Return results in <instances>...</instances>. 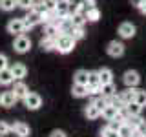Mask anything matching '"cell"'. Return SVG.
<instances>
[{
	"label": "cell",
	"instance_id": "1",
	"mask_svg": "<svg viewBox=\"0 0 146 137\" xmlns=\"http://www.w3.org/2000/svg\"><path fill=\"white\" fill-rule=\"evenodd\" d=\"M75 42L77 40L73 39L71 35H58L57 37V44H55V49H57L58 53H62V55H68V53L73 51Z\"/></svg>",
	"mask_w": 146,
	"mask_h": 137
},
{
	"label": "cell",
	"instance_id": "2",
	"mask_svg": "<svg viewBox=\"0 0 146 137\" xmlns=\"http://www.w3.org/2000/svg\"><path fill=\"white\" fill-rule=\"evenodd\" d=\"M40 22H44V15L38 13L36 9H29V13L24 17V24H26V29H31V27L38 26Z\"/></svg>",
	"mask_w": 146,
	"mask_h": 137
},
{
	"label": "cell",
	"instance_id": "3",
	"mask_svg": "<svg viewBox=\"0 0 146 137\" xmlns=\"http://www.w3.org/2000/svg\"><path fill=\"white\" fill-rule=\"evenodd\" d=\"M13 49L17 53H27L31 49V40L22 33V35H17L15 37V42H13Z\"/></svg>",
	"mask_w": 146,
	"mask_h": 137
},
{
	"label": "cell",
	"instance_id": "4",
	"mask_svg": "<svg viewBox=\"0 0 146 137\" xmlns=\"http://www.w3.org/2000/svg\"><path fill=\"white\" fill-rule=\"evenodd\" d=\"M22 100H24V106L27 110H31V112H35V110H38L42 106V97H40L38 93H33V91H29Z\"/></svg>",
	"mask_w": 146,
	"mask_h": 137
},
{
	"label": "cell",
	"instance_id": "5",
	"mask_svg": "<svg viewBox=\"0 0 146 137\" xmlns=\"http://www.w3.org/2000/svg\"><path fill=\"white\" fill-rule=\"evenodd\" d=\"M7 33L11 35H22L26 33V24H24V18H11L7 22Z\"/></svg>",
	"mask_w": 146,
	"mask_h": 137
},
{
	"label": "cell",
	"instance_id": "6",
	"mask_svg": "<svg viewBox=\"0 0 146 137\" xmlns=\"http://www.w3.org/2000/svg\"><path fill=\"white\" fill-rule=\"evenodd\" d=\"M106 51H108L110 57H113V59L122 57V55H124V44L119 42V40H111V42L106 46Z\"/></svg>",
	"mask_w": 146,
	"mask_h": 137
},
{
	"label": "cell",
	"instance_id": "7",
	"mask_svg": "<svg viewBox=\"0 0 146 137\" xmlns=\"http://www.w3.org/2000/svg\"><path fill=\"white\" fill-rule=\"evenodd\" d=\"M122 82H124L128 88H135V86L141 82V75L135 70H128L124 75H122Z\"/></svg>",
	"mask_w": 146,
	"mask_h": 137
},
{
	"label": "cell",
	"instance_id": "8",
	"mask_svg": "<svg viewBox=\"0 0 146 137\" xmlns=\"http://www.w3.org/2000/svg\"><path fill=\"white\" fill-rule=\"evenodd\" d=\"M119 35H121L122 39H133L135 37V26L131 24V22H122V24L119 26Z\"/></svg>",
	"mask_w": 146,
	"mask_h": 137
},
{
	"label": "cell",
	"instance_id": "9",
	"mask_svg": "<svg viewBox=\"0 0 146 137\" xmlns=\"http://www.w3.org/2000/svg\"><path fill=\"white\" fill-rule=\"evenodd\" d=\"M11 132L15 134L17 137H27L29 135V126L26 124V122H22V121H18V122H15V124L11 126Z\"/></svg>",
	"mask_w": 146,
	"mask_h": 137
},
{
	"label": "cell",
	"instance_id": "10",
	"mask_svg": "<svg viewBox=\"0 0 146 137\" xmlns=\"http://www.w3.org/2000/svg\"><path fill=\"white\" fill-rule=\"evenodd\" d=\"M9 70H11L13 77H15V79H18V80H22V79L27 75V68H26L22 62H15L11 68H9Z\"/></svg>",
	"mask_w": 146,
	"mask_h": 137
},
{
	"label": "cell",
	"instance_id": "11",
	"mask_svg": "<svg viewBox=\"0 0 146 137\" xmlns=\"http://www.w3.org/2000/svg\"><path fill=\"white\" fill-rule=\"evenodd\" d=\"M55 13H57L60 18L70 15V2L68 0H57V7H55Z\"/></svg>",
	"mask_w": 146,
	"mask_h": 137
},
{
	"label": "cell",
	"instance_id": "12",
	"mask_svg": "<svg viewBox=\"0 0 146 137\" xmlns=\"http://www.w3.org/2000/svg\"><path fill=\"white\" fill-rule=\"evenodd\" d=\"M15 102H17V95H15V91H4L2 93V106L4 108H11V106H15Z\"/></svg>",
	"mask_w": 146,
	"mask_h": 137
},
{
	"label": "cell",
	"instance_id": "13",
	"mask_svg": "<svg viewBox=\"0 0 146 137\" xmlns=\"http://www.w3.org/2000/svg\"><path fill=\"white\" fill-rule=\"evenodd\" d=\"M15 82V77H13V73L9 68H4V70H0V84L2 86H9Z\"/></svg>",
	"mask_w": 146,
	"mask_h": 137
},
{
	"label": "cell",
	"instance_id": "14",
	"mask_svg": "<svg viewBox=\"0 0 146 137\" xmlns=\"http://www.w3.org/2000/svg\"><path fill=\"white\" fill-rule=\"evenodd\" d=\"M13 91H15L17 99H24L26 95L29 93V88H27L22 80H18V82H15V86H13Z\"/></svg>",
	"mask_w": 146,
	"mask_h": 137
},
{
	"label": "cell",
	"instance_id": "15",
	"mask_svg": "<svg viewBox=\"0 0 146 137\" xmlns=\"http://www.w3.org/2000/svg\"><path fill=\"white\" fill-rule=\"evenodd\" d=\"M60 35V29H58V26L55 24V22H48L44 27V37H51V39H57V37Z\"/></svg>",
	"mask_w": 146,
	"mask_h": 137
},
{
	"label": "cell",
	"instance_id": "16",
	"mask_svg": "<svg viewBox=\"0 0 146 137\" xmlns=\"http://www.w3.org/2000/svg\"><path fill=\"white\" fill-rule=\"evenodd\" d=\"M99 79H100V84L113 82V71L110 70V68H100L99 70Z\"/></svg>",
	"mask_w": 146,
	"mask_h": 137
},
{
	"label": "cell",
	"instance_id": "17",
	"mask_svg": "<svg viewBox=\"0 0 146 137\" xmlns=\"http://www.w3.org/2000/svg\"><path fill=\"white\" fill-rule=\"evenodd\" d=\"M70 18H71V22H73V26L75 27H84V24L88 22V18H86V15L84 13H71L70 15Z\"/></svg>",
	"mask_w": 146,
	"mask_h": 137
},
{
	"label": "cell",
	"instance_id": "18",
	"mask_svg": "<svg viewBox=\"0 0 146 137\" xmlns=\"http://www.w3.org/2000/svg\"><path fill=\"white\" fill-rule=\"evenodd\" d=\"M84 115H86V119H90V121H93V119H97V117H100V110L95 106L93 102L91 104H88V106L84 108Z\"/></svg>",
	"mask_w": 146,
	"mask_h": 137
},
{
	"label": "cell",
	"instance_id": "19",
	"mask_svg": "<svg viewBox=\"0 0 146 137\" xmlns=\"http://www.w3.org/2000/svg\"><path fill=\"white\" fill-rule=\"evenodd\" d=\"M71 93L73 97H86L88 95V86L86 84H77V82H73V88H71Z\"/></svg>",
	"mask_w": 146,
	"mask_h": 137
},
{
	"label": "cell",
	"instance_id": "20",
	"mask_svg": "<svg viewBox=\"0 0 146 137\" xmlns=\"http://www.w3.org/2000/svg\"><path fill=\"white\" fill-rule=\"evenodd\" d=\"M88 77H90V71L77 70L75 75H73V82H77V84H88Z\"/></svg>",
	"mask_w": 146,
	"mask_h": 137
},
{
	"label": "cell",
	"instance_id": "21",
	"mask_svg": "<svg viewBox=\"0 0 146 137\" xmlns=\"http://www.w3.org/2000/svg\"><path fill=\"white\" fill-rule=\"evenodd\" d=\"M117 112H119V110H117L115 106H111V104H106V106L102 108V112H100V115L106 119V121H111V119H115Z\"/></svg>",
	"mask_w": 146,
	"mask_h": 137
},
{
	"label": "cell",
	"instance_id": "22",
	"mask_svg": "<svg viewBox=\"0 0 146 137\" xmlns=\"http://www.w3.org/2000/svg\"><path fill=\"white\" fill-rule=\"evenodd\" d=\"M55 44H57V39H51V37H44V39L40 40V48H42V51H53Z\"/></svg>",
	"mask_w": 146,
	"mask_h": 137
},
{
	"label": "cell",
	"instance_id": "23",
	"mask_svg": "<svg viewBox=\"0 0 146 137\" xmlns=\"http://www.w3.org/2000/svg\"><path fill=\"white\" fill-rule=\"evenodd\" d=\"M135 88H128V90H124V91H121L119 93V97L122 99V102L124 104H128V102H131V100H135Z\"/></svg>",
	"mask_w": 146,
	"mask_h": 137
},
{
	"label": "cell",
	"instance_id": "24",
	"mask_svg": "<svg viewBox=\"0 0 146 137\" xmlns=\"http://www.w3.org/2000/svg\"><path fill=\"white\" fill-rule=\"evenodd\" d=\"M100 95L102 97H111V95H115V86H113V82H108V84H100Z\"/></svg>",
	"mask_w": 146,
	"mask_h": 137
},
{
	"label": "cell",
	"instance_id": "25",
	"mask_svg": "<svg viewBox=\"0 0 146 137\" xmlns=\"http://www.w3.org/2000/svg\"><path fill=\"white\" fill-rule=\"evenodd\" d=\"M126 112H128V115H141L143 106H141V104H137L135 100H131V102L126 104Z\"/></svg>",
	"mask_w": 146,
	"mask_h": 137
},
{
	"label": "cell",
	"instance_id": "26",
	"mask_svg": "<svg viewBox=\"0 0 146 137\" xmlns=\"http://www.w3.org/2000/svg\"><path fill=\"white\" fill-rule=\"evenodd\" d=\"M117 132H119V135H121V137H131V134H133V128L128 124V122H122L121 128H119Z\"/></svg>",
	"mask_w": 146,
	"mask_h": 137
},
{
	"label": "cell",
	"instance_id": "27",
	"mask_svg": "<svg viewBox=\"0 0 146 137\" xmlns=\"http://www.w3.org/2000/svg\"><path fill=\"white\" fill-rule=\"evenodd\" d=\"M86 18H88L90 22H97L99 18H100V11L93 6L91 9H88V13H86Z\"/></svg>",
	"mask_w": 146,
	"mask_h": 137
},
{
	"label": "cell",
	"instance_id": "28",
	"mask_svg": "<svg viewBox=\"0 0 146 137\" xmlns=\"http://www.w3.org/2000/svg\"><path fill=\"white\" fill-rule=\"evenodd\" d=\"M93 6H95V0H82L77 11H79V13H84V15H86V13H88V9H91Z\"/></svg>",
	"mask_w": 146,
	"mask_h": 137
},
{
	"label": "cell",
	"instance_id": "29",
	"mask_svg": "<svg viewBox=\"0 0 146 137\" xmlns=\"http://www.w3.org/2000/svg\"><path fill=\"white\" fill-rule=\"evenodd\" d=\"M17 6V0H0V9L2 11H13Z\"/></svg>",
	"mask_w": 146,
	"mask_h": 137
},
{
	"label": "cell",
	"instance_id": "30",
	"mask_svg": "<svg viewBox=\"0 0 146 137\" xmlns=\"http://www.w3.org/2000/svg\"><path fill=\"white\" fill-rule=\"evenodd\" d=\"M135 102L141 104V106H146V90H137L135 91Z\"/></svg>",
	"mask_w": 146,
	"mask_h": 137
},
{
	"label": "cell",
	"instance_id": "31",
	"mask_svg": "<svg viewBox=\"0 0 146 137\" xmlns=\"http://www.w3.org/2000/svg\"><path fill=\"white\" fill-rule=\"evenodd\" d=\"M126 122L135 130V128L139 126L141 122H143V119H141V115H128V117H126Z\"/></svg>",
	"mask_w": 146,
	"mask_h": 137
},
{
	"label": "cell",
	"instance_id": "32",
	"mask_svg": "<svg viewBox=\"0 0 146 137\" xmlns=\"http://www.w3.org/2000/svg\"><path fill=\"white\" fill-rule=\"evenodd\" d=\"M17 6L26 9V11H29V9H33V6H35V0H17Z\"/></svg>",
	"mask_w": 146,
	"mask_h": 137
},
{
	"label": "cell",
	"instance_id": "33",
	"mask_svg": "<svg viewBox=\"0 0 146 137\" xmlns=\"http://www.w3.org/2000/svg\"><path fill=\"white\" fill-rule=\"evenodd\" d=\"M100 137H121V135H119L117 130H111L110 126H106V128L100 130Z\"/></svg>",
	"mask_w": 146,
	"mask_h": 137
},
{
	"label": "cell",
	"instance_id": "34",
	"mask_svg": "<svg viewBox=\"0 0 146 137\" xmlns=\"http://www.w3.org/2000/svg\"><path fill=\"white\" fill-rule=\"evenodd\" d=\"M93 104L100 110V112H102V108L108 104V99H106V97H102V95H100V97H95V99H93Z\"/></svg>",
	"mask_w": 146,
	"mask_h": 137
},
{
	"label": "cell",
	"instance_id": "35",
	"mask_svg": "<svg viewBox=\"0 0 146 137\" xmlns=\"http://www.w3.org/2000/svg\"><path fill=\"white\" fill-rule=\"evenodd\" d=\"M75 40H79V39H84V29L82 27H73V31L70 33Z\"/></svg>",
	"mask_w": 146,
	"mask_h": 137
},
{
	"label": "cell",
	"instance_id": "36",
	"mask_svg": "<svg viewBox=\"0 0 146 137\" xmlns=\"http://www.w3.org/2000/svg\"><path fill=\"white\" fill-rule=\"evenodd\" d=\"M9 132H11V126L6 121H0V135H7Z\"/></svg>",
	"mask_w": 146,
	"mask_h": 137
},
{
	"label": "cell",
	"instance_id": "37",
	"mask_svg": "<svg viewBox=\"0 0 146 137\" xmlns=\"http://www.w3.org/2000/svg\"><path fill=\"white\" fill-rule=\"evenodd\" d=\"M44 6L48 11H55V7H57V0H44Z\"/></svg>",
	"mask_w": 146,
	"mask_h": 137
},
{
	"label": "cell",
	"instance_id": "38",
	"mask_svg": "<svg viewBox=\"0 0 146 137\" xmlns=\"http://www.w3.org/2000/svg\"><path fill=\"white\" fill-rule=\"evenodd\" d=\"M7 55H4V53H0V70H4V68H7Z\"/></svg>",
	"mask_w": 146,
	"mask_h": 137
},
{
	"label": "cell",
	"instance_id": "39",
	"mask_svg": "<svg viewBox=\"0 0 146 137\" xmlns=\"http://www.w3.org/2000/svg\"><path fill=\"white\" fill-rule=\"evenodd\" d=\"M49 137H68V135H66V132H62V130H53L51 134H49Z\"/></svg>",
	"mask_w": 146,
	"mask_h": 137
},
{
	"label": "cell",
	"instance_id": "40",
	"mask_svg": "<svg viewBox=\"0 0 146 137\" xmlns=\"http://www.w3.org/2000/svg\"><path fill=\"white\" fill-rule=\"evenodd\" d=\"M130 2H131V6H133V7L139 9V7H141V4H143L144 0H130Z\"/></svg>",
	"mask_w": 146,
	"mask_h": 137
},
{
	"label": "cell",
	"instance_id": "41",
	"mask_svg": "<svg viewBox=\"0 0 146 137\" xmlns=\"http://www.w3.org/2000/svg\"><path fill=\"white\" fill-rule=\"evenodd\" d=\"M139 9H141V13H143V15H146V0H144L143 4H141V7H139Z\"/></svg>",
	"mask_w": 146,
	"mask_h": 137
},
{
	"label": "cell",
	"instance_id": "42",
	"mask_svg": "<svg viewBox=\"0 0 146 137\" xmlns=\"http://www.w3.org/2000/svg\"><path fill=\"white\" fill-rule=\"evenodd\" d=\"M0 106H2V93H0Z\"/></svg>",
	"mask_w": 146,
	"mask_h": 137
},
{
	"label": "cell",
	"instance_id": "43",
	"mask_svg": "<svg viewBox=\"0 0 146 137\" xmlns=\"http://www.w3.org/2000/svg\"><path fill=\"white\" fill-rule=\"evenodd\" d=\"M38 2H44V0H35V4H38Z\"/></svg>",
	"mask_w": 146,
	"mask_h": 137
},
{
	"label": "cell",
	"instance_id": "44",
	"mask_svg": "<svg viewBox=\"0 0 146 137\" xmlns=\"http://www.w3.org/2000/svg\"><path fill=\"white\" fill-rule=\"evenodd\" d=\"M143 137H146V130H144V132H143Z\"/></svg>",
	"mask_w": 146,
	"mask_h": 137
}]
</instances>
